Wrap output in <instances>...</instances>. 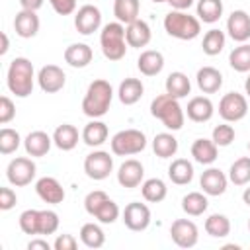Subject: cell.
Here are the masks:
<instances>
[{"label": "cell", "instance_id": "obj_1", "mask_svg": "<svg viewBox=\"0 0 250 250\" xmlns=\"http://www.w3.org/2000/svg\"><path fill=\"white\" fill-rule=\"evenodd\" d=\"M111 100H113L111 84L104 78H98V80L90 82V86L86 90V96L82 100V113L92 119L104 117L111 105Z\"/></svg>", "mask_w": 250, "mask_h": 250}, {"label": "cell", "instance_id": "obj_2", "mask_svg": "<svg viewBox=\"0 0 250 250\" xmlns=\"http://www.w3.org/2000/svg\"><path fill=\"white\" fill-rule=\"evenodd\" d=\"M33 78H35V72H33V64L29 59L16 57L10 62L8 72H6V84L14 96L27 98L33 92Z\"/></svg>", "mask_w": 250, "mask_h": 250}, {"label": "cell", "instance_id": "obj_3", "mask_svg": "<svg viewBox=\"0 0 250 250\" xmlns=\"http://www.w3.org/2000/svg\"><path fill=\"white\" fill-rule=\"evenodd\" d=\"M164 29L170 37H176L180 41H191L201 33V21L188 12L172 10L164 16Z\"/></svg>", "mask_w": 250, "mask_h": 250}, {"label": "cell", "instance_id": "obj_4", "mask_svg": "<svg viewBox=\"0 0 250 250\" xmlns=\"http://www.w3.org/2000/svg\"><path fill=\"white\" fill-rule=\"evenodd\" d=\"M150 115L160 119L164 123V127L170 131H180L184 127V119H186V113H184L180 102L176 98H172L170 94H160L152 100Z\"/></svg>", "mask_w": 250, "mask_h": 250}, {"label": "cell", "instance_id": "obj_5", "mask_svg": "<svg viewBox=\"0 0 250 250\" xmlns=\"http://www.w3.org/2000/svg\"><path fill=\"white\" fill-rule=\"evenodd\" d=\"M102 53L109 61H121L127 53V39H125V25L121 21H109L102 27L100 33Z\"/></svg>", "mask_w": 250, "mask_h": 250}, {"label": "cell", "instance_id": "obj_6", "mask_svg": "<svg viewBox=\"0 0 250 250\" xmlns=\"http://www.w3.org/2000/svg\"><path fill=\"white\" fill-rule=\"evenodd\" d=\"M111 152L117 156L139 154L146 146V137L139 129H123L111 137Z\"/></svg>", "mask_w": 250, "mask_h": 250}, {"label": "cell", "instance_id": "obj_7", "mask_svg": "<svg viewBox=\"0 0 250 250\" xmlns=\"http://www.w3.org/2000/svg\"><path fill=\"white\" fill-rule=\"evenodd\" d=\"M248 113V100L246 96L238 94V92H229L221 98L219 102V115L227 121V123H236L240 119H244Z\"/></svg>", "mask_w": 250, "mask_h": 250}, {"label": "cell", "instance_id": "obj_8", "mask_svg": "<svg viewBox=\"0 0 250 250\" xmlns=\"http://www.w3.org/2000/svg\"><path fill=\"white\" fill-rule=\"evenodd\" d=\"M35 172H37V166H35V162L31 158L16 156L14 160H10V164L6 168V178H8V182L12 186L23 188V186L33 182Z\"/></svg>", "mask_w": 250, "mask_h": 250}, {"label": "cell", "instance_id": "obj_9", "mask_svg": "<svg viewBox=\"0 0 250 250\" xmlns=\"http://www.w3.org/2000/svg\"><path fill=\"white\" fill-rule=\"evenodd\" d=\"M84 172L90 180H105L113 172V156L105 150H94L84 158Z\"/></svg>", "mask_w": 250, "mask_h": 250}, {"label": "cell", "instance_id": "obj_10", "mask_svg": "<svg viewBox=\"0 0 250 250\" xmlns=\"http://www.w3.org/2000/svg\"><path fill=\"white\" fill-rule=\"evenodd\" d=\"M170 238L180 248H193L199 240V230L189 219H176L170 227Z\"/></svg>", "mask_w": 250, "mask_h": 250}, {"label": "cell", "instance_id": "obj_11", "mask_svg": "<svg viewBox=\"0 0 250 250\" xmlns=\"http://www.w3.org/2000/svg\"><path fill=\"white\" fill-rule=\"evenodd\" d=\"M102 25V12L94 4H84L74 16V27L80 35H92Z\"/></svg>", "mask_w": 250, "mask_h": 250}, {"label": "cell", "instance_id": "obj_12", "mask_svg": "<svg viewBox=\"0 0 250 250\" xmlns=\"http://www.w3.org/2000/svg\"><path fill=\"white\" fill-rule=\"evenodd\" d=\"M123 223L129 230L141 232L150 225V209L141 201H131L123 209Z\"/></svg>", "mask_w": 250, "mask_h": 250}, {"label": "cell", "instance_id": "obj_13", "mask_svg": "<svg viewBox=\"0 0 250 250\" xmlns=\"http://www.w3.org/2000/svg\"><path fill=\"white\" fill-rule=\"evenodd\" d=\"M64 82H66V74L61 66L57 64H45L39 68L37 72V84L43 92L47 94H55V92H61L64 88Z\"/></svg>", "mask_w": 250, "mask_h": 250}, {"label": "cell", "instance_id": "obj_14", "mask_svg": "<svg viewBox=\"0 0 250 250\" xmlns=\"http://www.w3.org/2000/svg\"><path fill=\"white\" fill-rule=\"evenodd\" d=\"M35 193L39 195L41 201L51 203V205H59L64 201V188L59 184L57 178L53 176H43L35 182Z\"/></svg>", "mask_w": 250, "mask_h": 250}, {"label": "cell", "instance_id": "obj_15", "mask_svg": "<svg viewBox=\"0 0 250 250\" xmlns=\"http://www.w3.org/2000/svg\"><path fill=\"white\" fill-rule=\"evenodd\" d=\"M227 31L232 41L246 43L250 39V16L244 10L230 12V16L227 20Z\"/></svg>", "mask_w": 250, "mask_h": 250}, {"label": "cell", "instance_id": "obj_16", "mask_svg": "<svg viewBox=\"0 0 250 250\" xmlns=\"http://www.w3.org/2000/svg\"><path fill=\"white\" fill-rule=\"evenodd\" d=\"M199 186H201L203 193H207V195H213V197L215 195H223L227 191L229 178L219 168H207L199 178Z\"/></svg>", "mask_w": 250, "mask_h": 250}, {"label": "cell", "instance_id": "obj_17", "mask_svg": "<svg viewBox=\"0 0 250 250\" xmlns=\"http://www.w3.org/2000/svg\"><path fill=\"white\" fill-rule=\"evenodd\" d=\"M150 37H152L150 25L141 18L125 25V39H127L129 47H135V49L146 47L150 43Z\"/></svg>", "mask_w": 250, "mask_h": 250}, {"label": "cell", "instance_id": "obj_18", "mask_svg": "<svg viewBox=\"0 0 250 250\" xmlns=\"http://www.w3.org/2000/svg\"><path fill=\"white\" fill-rule=\"evenodd\" d=\"M143 176H145V168H143V164H141L139 160H135V158L125 160V162L119 166V170H117V182H119V186L129 188V189L141 186Z\"/></svg>", "mask_w": 250, "mask_h": 250}, {"label": "cell", "instance_id": "obj_19", "mask_svg": "<svg viewBox=\"0 0 250 250\" xmlns=\"http://www.w3.org/2000/svg\"><path fill=\"white\" fill-rule=\"evenodd\" d=\"M215 113V107H213V102L207 98V96H195L188 102V107H186V115L195 121V123H205L213 117Z\"/></svg>", "mask_w": 250, "mask_h": 250}, {"label": "cell", "instance_id": "obj_20", "mask_svg": "<svg viewBox=\"0 0 250 250\" xmlns=\"http://www.w3.org/2000/svg\"><path fill=\"white\" fill-rule=\"evenodd\" d=\"M14 29L23 39L35 37L39 31V16L31 10H20L14 18Z\"/></svg>", "mask_w": 250, "mask_h": 250}, {"label": "cell", "instance_id": "obj_21", "mask_svg": "<svg viewBox=\"0 0 250 250\" xmlns=\"http://www.w3.org/2000/svg\"><path fill=\"white\" fill-rule=\"evenodd\" d=\"M94 51L86 43H72L64 49V62H68L72 68H84L92 62Z\"/></svg>", "mask_w": 250, "mask_h": 250}, {"label": "cell", "instance_id": "obj_22", "mask_svg": "<svg viewBox=\"0 0 250 250\" xmlns=\"http://www.w3.org/2000/svg\"><path fill=\"white\" fill-rule=\"evenodd\" d=\"M195 80H197V88L203 94H215L223 86V74L215 66H201L195 74Z\"/></svg>", "mask_w": 250, "mask_h": 250}, {"label": "cell", "instance_id": "obj_23", "mask_svg": "<svg viewBox=\"0 0 250 250\" xmlns=\"http://www.w3.org/2000/svg\"><path fill=\"white\" fill-rule=\"evenodd\" d=\"M53 145V137H49L45 131H31L25 139H23V148L29 156H45L51 150Z\"/></svg>", "mask_w": 250, "mask_h": 250}, {"label": "cell", "instance_id": "obj_24", "mask_svg": "<svg viewBox=\"0 0 250 250\" xmlns=\"http://www.w3.org/2000/svg\"><path fill=\"white\" fill-rule=\"evenodd\" d=\"M191 156L195 162L209 166L219 156V146L213 143V139H195L191 145Z\"/></svg>", "mask_w": 250, "mask_h": 250}, {"label": "cell", "instance_id": "obj_25", "mask_svg": "<svg viewBox=\"0 0 250 250\" xmlns=\"http://www.w3.org/2000/svg\"><path fill=\"white\" fill-rule=\"evenodd\" d=\"M137 66H139L141 74H145V76H156L164 68V55L160 51L146 49V51H143L139 55Z\"/></svg>", "mask_w": 250, "mask_h": 250}, {"label": "cell", "instance_id": "obj_26", "mask_svg": "<svg viewBox=\"0 0 250 250\" xmlns=\"http://www.w3.org/2000/svg\"><path fill=\"white\" fill-rule=\"evenodd\" d=\"M164 88H166V94H170L176 100H182L191 92V82H189L188 74L176 70V72L168 74V78L164 82Z\"/></svg>", "mask_w": 250, "mask_h": 250}, {"label": "cell", "instance_id": "obj_27", "mask_svg": "<svg viewBox=\"0 0 250 250\" xmlns=\"http://www.w3.org/2000/svg\"><path fill=\"white\" fill-rule=\"evenodd\" d=\"M143 92H145V86H143V82L139 78H125L119 84L117 96H119V102L121 104L133 105V104H137L143 98Z\"/></svg>", "mask_w": 250, "mask_h": 250}, {"label": "cell", "instance_id": "obj_28", "mask_svg": "<svg viewBox=\"0 0 250 250\" xmlns=\"http://www.w3.org/2000/svg\"><path fill=\"white\" fill-rule=\"evenodd\" d=\"M78 129L70 123H62L53 133V145L61 150H72L78 145Z\"/></svg>", "mask_w": 250, "mask_h": 250}, {"label": "cell", "instance_id": "obj_29", "mask_svg": "<svg viewBox=\"0 0 250 250\" xmlns=\"http://www.w3.org/2000/svg\"><path fill=\"white\" fill-rule=\"evenodd\" d=\"M168 178L176 186H186L193 180V164L188 158H176L168 166Z\"/></svg>", "mask_w": 250, "mask_h": 250}, {"label": "cell", "instance_id": "obj_30", "mask_svg": "<svg viewBox=\"0 0 250 250\" xmlns=\"http://www.w3.org/2000/svg\"><path fill=\"white\" fill-rule=\"evenodd\" d=\"M107 135H109L107 125L104 121H98V119H92L82 129V141L88 146H100V145H104L107 141Z\"/></svg>", "mask_w": 250, "mask_h": 250}, {"label": "cell", "instance_id": "obj_31", "mask_svg": "<svg viewBox=\"0 0 250 250\" xmlns=\"http://www.w3.org/2000/svg\"><path fill=\"white\" fill-rule=\"evenodd\" d=\"M139 12H141V0H115L113 2V16L123 25L139 20Z\"/></svg>", "mask_w": 250, "mask_h": 250}, {"label": "cell", "instance_id": "obj_32", "mask_svg": "<svg viewBox=\"0 0 250 250\" xmlns=\"http://www.w3.org/2000/svg\"><path fill=\"white\" fill-rule=\"evenodd\" d=\"M209 201H207V193L201 191H189L188 195L182 197V209L186 215L189 217H199L207 211Z\"/></svg>", "mask_w": 250, "mask_h": 250}, {"label": "cell", "instance_id": "obj_33", "mask_svg": "<svg viewBox=\"0 0 250 250\" xmlns=\"http://www.w3.org/2000/svg\"><path fill=\"white\" fill-rule=\"evenodd\" d=\"M141 193L145 197V201L148 203H160L166 199V193H168V188L166 184L160 180V178H148L141 184Z\"/></svg>", "mask_w": 250, "mask_h": 250}, {"label": "cell", "instance_id": "obj_34", "mask_svg": "<svg viewBox=\"0 0 250 250\" xmlns=\"http://www.w3.org/2000/svg\"><path fill=\"white\" fill-rule=\"evenodd\" d=\"M152 150L158 158H172L178 152V139L172 133H158L152 139Z\"/></svg>", "mask_w": 250, "mask_h": 250}, {"label": "cell", "instance_id": "obj_35", "mask_svg": "<svg viewBox=\"0 0 250 250\" xmlns=\"http://www.w3.org/2000/svg\"><path fill=\"white\" fill-rule=\"evenodd\" d=\"M197 18L203 23H215L223 16V2L221 0H197Z\"/></svg>", "mask_w": 250, "mask_h": 250}, {"label": "cell", "instance_id": "obj_36", "mask_svg": "<svg viewBox=\"0 0 250 250\" xmlns=\"http://www.w3.org/2000/svg\"><path fill=\"white\" fill-rule=\"evenodd\" d=\"M80 240H82V244L86 246V248H102L104 246V242H105V232H104V229L100 227V225H96V223H86V225H82V229H80Z\"/></svg>", "mask_w": 250, "mask_h": 250}, {"label": "cell", "instance_id": "obj_37", "mask_svg": "<svg viewBox=\"0 0 250 250\" xmlns=\"http://www.w3.org/2000/svg\"><path fill=\"white\" fill-rule=\"evenodd\" d=\"M205 232L213 238H225L230 232V221L227 215L213 213L205 219Z\"/></svg>", "mask_w": 250, "mask_h": 250}, {"label": "cell", "instance_id": "obj_38", "mask_svg": "<svg viewBox=\"0 0 250 250\" xmlns=\"http://www.w3.org/2000/svg\"><path fill=\"white\" fill-rule=\"evenodd\" d=\"M229 180L234 186H246L250 184V156H240L230 164Z\"/></svg>", "mask_w": 250, "mask_h": 250}, {"label": "cell", "instance_id": "obj_39", "mask_svg": "<svg viewBox=\"0 0 250 250\" xmlns=\"http://www.w3.org/2000/svg\"><path fill=\"white\" fill-rule=\"evenodd\" d=\"M225 41H227L225 33H223L221 29H215V27H213V29H209V31L203 35L201 49H203L205 55L215 57V55H219V53L225 49Z\"/></svg>", "mask_w": 250, "mask_h": 250}, {"label": "cell", "instance_id": "obj_40", "mask_svg": "<svg viewBox=\"0 0 250 250\" xmlns=\"http://www.w3.org/2000/svg\"><path fill=\"white\" fill-rule=\"evenodd\" d=\"M229 64L236 72H250V45L240 43L238 47H234L229 55Z\"/></svg>", "mask_w": 250, "mask_h": 250}, {"label": "cell", "instance_id": "obj_41", "mask_svg": "<svg viewBox=\"0 0 250 250\" xmlns=\"http://www.w3.org/2000/svg\"><path fill=\"white\" fill-rule=\"evenodd\" d=\"M21 145V137L16 129H10V127H4L0 131V152L2 154H12L18 150V146Z\"/></svg>", "mask_w": 250, "mask_h": 250}, {"label": "cell", "instance_id": "obj_42", "mask_svg": "<svg viewBox=\"0 0 250 250\" xmlns=\"http://www.w3.org/2000/svg\"><path fill=\"white\" fill-rule=\"evenodd\" d=\"M20 229L29 236H37L39 234V209H25L20 215Z\"/></svg>", "mask_w": 250, "mask_h": 250}, {"label": "cell", "instance_id": "obj_43", "mask_svg": "<svg viewBox=\"0 0 250 250\" xmlns=\"http://www.w3.org/2000/svg\"><path fill=\"white\" fill-rule=\"evenodd\" d=\"M119 207H117V203L115 201H111L109 197L100 205V209L96 211V219L100 221V223H104V225H111V223H115L117 219H119Z\"/></svg>", "mask_w": 250, "mask_h": 250}, {"label": "cell", "instance_id": "obj_44", "mask_svg": "<svg viewBox=\"0 0 250 250\" xmlns=\"http://www.w3.org/2000/svg\"><path fill=\"white\" fill-rule=\"evenodd\" d=\"M59 215L53 209L39 211V234H55L59 229Z\"/></svg>", "mask_w": 250, "mask_h": 250}, {"label": "cell", "instance_id": "obj_45", "mask_svg": "<svg viewBox=\"0 0 250 250\" xmlns=\"http://www.w3.org/2000/svg\"><path fill=\"white\" fill-rule=\"evenodd\" d=\"M213 143L217 146H229L232 141H234V127L229 125V123H221L213 129Z\"/></svg>", "mask_w": 250, "mask_h": 250}, {"label": "cell", "instance_id": "obj_46", "mask_svg": "<svg viewBox=\"0 0 250 250\" xmlns=\"http://www.w3.org/2000/svg\"><path fill=\"white\" fill-rule=\"evenodd\" d=\"M105 199H107V193H105V191H102V189H94V191H90V193L84 197V209H86V213L94 217L96 211L100 209V205H102Z\"/></svg>", "mask_w": 250, "mask_h": 250}, {"label": "cell", "instance_id": "obj_47", "mask_svg": "<svg viewBox=\"0 0 250 250\" xmlns=\"http://www.w3.org/2000/svg\"><path fill=\"white\" fill-rule=\"evenodd\" d=\"M14 115H16V105H14V102H12L8 96H2V98H0V123H2V125L10 123V121L14 119Z\"/></svg>", "mask_w": 250, "mask_h": 250}, {"label": "cell", "instance_id": "obj_48", "mask_svg": "<svg viewBox=\"0 0 250 250\" xmlns=\"http://www.w3.org/2000/svg\"><path fill=\"white\" fill-rule=\"evenodd\" d=\"M18 203V195L12 188H0V209L10 211Z\"/></svg>", "mask_w": 250, "mask_h": 250}, {"label": "cell", "instance_id": "obj_49", "mask_svg": "<svg viewBox=\"0 0 250 250\" xmlns=\"http://www.w3.org/2000/svg\"><path fill=\"white\" fill-rule=\"evenodd\" d=\"M49 4L59 16H70L76 10V0H49Z\"/></svg>", "mask_w": 250, "mask_h": 250}, {"label": "cell", "instance_id": "obj_50", "mask_svg": "<svg viewBox=\"0 0 250 250\" xmlns=\"http://www.w3.org/2000/svg\"><path fill=\"white\" fill-rule=\"evenodd\" d=\"M76 246H78V242L72 234H59L53 242L55 250H76Z\"/></svg>", "mask_w": 250, "mask_h": 250}, {"label": "cell", "instance_id": "obj_51", "mask_svg": "<svg viewBox=\"0 0 250 250\" xmlns=\"http://www.w3.org/2000/svg\"><path fill=\"white\" fill-rule=\"evenodd\" d=\"M29 250H51V244L45 238H31L27 244Z\"/></svg>", "mask_w": 250, "mask_h": 250}, {"label": "cell", "instance_id": "obj_52", "mask_svg": "<svg viewBox=\"0 0 250 250\" xmlns=\"http://www.w3.org/2000/svg\"><path fill=\"white\" fill-rule=\"evenodd\" d=\"M45 0H20V6L21 10H31V12H37L41 6H43Z\"/></svg>", "mask_w": 250, "mask_h": 250}, {"label": "cell", "instance_id": "obj_53", "mask_svg": "<svg viewBox=\"0 0 250 250\" xmlns=\"http://www.w3.org/2000/svg\"><path fill=\"white\" fill-rule=\"evenodd\" d=\"M168 4L172 6V10H182V12H186V10H189V8L193 6V0H168Z\"/></svg>", "mask_w": 250, "mask_h": 250}, {"label": "cell", "instance_id": "obj_54", "mask_svg": "<svg viewBox=\"0 0 250 250\" xmlns=\"http://www.w3.org/2000/svg\"><path fill=\"white\" fill-rule=\"evenodd\" d=\"M0 37H2V47H0V55H6V53H8V49H10V43H8V35H6V33H2Z\"/></svg>", "mask_w": 250, "mask_h": 250}, {"label": "cell", "instance_id": "obj_55", "mask_svg": "<svg viewBox=\"0 0 250 250\" xmlns=\"http://www.w3.org/2000/svg\"><path fill=\"white\" fill-rule=\"evenodd\" d=\"M242 201H244V203L250 207V188H246V189L242 191Z\"/></svg>", "mask_w": 250, "mask_h": 250}, {"label": "cell", "instance_id": "obj_56", "mask_svg": "<svg viewBox=\"0 0 250 250\" xmlns=\"http://www.w3.org/2000/svg\"><path fill=\"white\" fill-rule=\"evenodd\" d=\"M244 90H246V96L250 98V74H248V78H246V82H244Z\"/></svg>", "mask_w": 250, "mask_h": 250}, {"label": "cell", "instance_id": "obj_57", "mask_svg": "<svg viewBox=\"0 0 250 250\" xmlns=\"http://www.w3.org/2000/svg\"><path fill=\"white\" fill-rule=\"evenodd\" d=\"M152 2H168V0H152Z\"/></svg>", "mask_w": 250, "mask_h": 250}, {"label": "cell", "instance_id": "obj_58", "mask_svg": "<svg viewBox=\"0 0 250 250\" xmlns=\"http://www.w3.org/2000/svg\"><path fill=\"white\" fill-rule=\"evenodd\" d=\"M248 230H250V219H248Z\"/></svg>", "mask_w": 250, "mask_h": 250}, {"label": "cell", "instance_id": "obj_59", "mask_svg": "<svg viewBox=\"0 0 250 250\" xmlns=\"http://www.w3.org/2000/svg\"><path fill=\"white\" fill-rule=\"evenodd\" d=\"M248 150H250V143H248Z\"/></svg>", "mask_w": 250, "mask_h": 250}]
</instances>
